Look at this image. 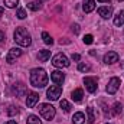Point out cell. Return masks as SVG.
<instances>
[{
  "label": "cell",
  "mask_w": 124,
  "mask_h": 124,
  "mask_svg": "<svg viewBox=\"0 0 124 124\" xmlns=\"http://www.w3.org/2000/svg\"><path fill=\"white\" fill-rule=\"evenodd\" d=\"M31 84L35 88H43L48 84V74L43 68H35L31 71Z\"/></svg>",
  "instance_id": "obj_1"
},
{
  "label": "cell",
  "mask_w": 124,
  "mask_h": 124,
  "mask_svg": "<svg viewBox=\"0 0 124 124\" xmlns=\"http://www.w3.org/2000/svg\"><path fill=\"white\" fill-rule=\"evenodd\" d=\"M13 38H15V42L17 45H20V46H29L32 43V38H31V35H29V32L26 31L25 28H22V26L16 28Z\"/></svg>",
  "instance_id": "obj_2"
},
{
  "label": "cell",
  "mask_w": 124,
  "mask_h": 124,
  "mask_svg": "<svg viewBox=\"0 0 124 124\" xmlns=\"http://www.w3.org/2000/svg\"><path fill=\"white\" fill-rule=\"evenodd\" d=\"M39 113H40V116H42L45 120H48V121L54 120V118H55V114H56L55 107L51 105V104H40V105H39Z\"/></svg>",
  "instance_id": "obj_3"
},
{
  "label": "cell",
  "mask_w": 124,
  "mask_h": 124,
  "mask_svg": "<svg viewBox=\"0 0 124 124\" xmlns=\"http://www.w3.org/2000/svg\"><path fill=\"white\" fill-rule=\"evenodd\" d=\"M62 94V88L61 85H51V88H48V91H46V97L51 100V101H56V100H59V97H61Z\"/></svg>",
  "instance_id": "obj_4"
},
{
  "label": "cell",
  "mask_w": 124,
  "mask_h": 124,
  "mask_svg": "<svg viewBox=\"0 0 124 124\" xmlns=\"http://www.w3.org/2000/svg\"><path fill=\"white\" fill-rule=\"evenodd\" d=\"M52 65L56 68H66V66H69V59L63 54H58L52 58Z\"/></svg>",
  "instance_id": "obj_5"
},
{
  "label": "cell",
  "mask_w": 124,
  "mask_h": 124,
  "mask_svg": "<svg viewBox=\"0 0 124 124\" xmlns=\"http://www.w3.org/2000/svg\"><path fill=\"white\" fill-rule=\"evenodd\" d=\"M120 85H121V81H120V78H117V77H113L110 81H108V84H107V93L108 94H116L118 91V88H120Z\"/></svg>",
  "instance_id": "obj_6"
},
{
  "label": "cell",
  "mask_w": 124,
  "mask_h": 124,
  "mask_svg": "<svg viewBox=\"0 0 124 124\" xmlns=\"http://www.w3.org/2000/svg\"><path fill=\"white\" fill-rule=\"evenodd\" d=\"M22 54H23V52H22V49H20V48H12V49L9 51L7 56H6L7 63H13L17 58H20V56H22Z\"/></svg>",
  "instance_id": "obj_7"
},
{
  "label": "cell",
  "mask_w": 124,
  "mask_h": 124,
  "mask_svg": "<svg viewBox=\"0 0 124 124\" xmlns=\"http://www.w3.org/2000/svg\"><path fill=\"white\" fill-rule=\"evenodd\" d=\"M84 84H85L87 91L91 93V94H94L97 91V88H98V85H97V78H94V77H87V78H84Z\"/></svg>",
  "instance_id": "obj_8"
},
{
  "label": "cell",
  "mask_w": 124,
  "mask_h": 124,
  "mask_svg": "<svg viewBox=\"0 0 124 124\" xmlns=\"http://www.w3.org/2000/svg\"><path fill=\"white\" fill-rule=\"evenodd\" d=\"M38 101H39V94H36L35 91H29L28 98H26V105L29 108H32V107H35L38 104Z\"/></svg>",
  "instance_id": "obj_9"
},
{
  "label": "cell",
  "mask_w": 124,
  "mask_h": 124,
  "mask_svg": "<svg viewBox=\"0 0 124 124\" xmlns=\"http://www.w3.org/2000/svg\"><path fill=\"white\" fill-rule=\"evenodd\" d=\"M113 7L111 6H102V7H98V15L102 17V19H110L113 16Z\"/></svg>",
  "instance_id": "obj_10"
},
{
  "label": "cell",
  "mask_w": 124,
  "mask_h": 124,
  "mask_svg": "<svg viewBox=\"0 0 124 124\" xmlns=\"http://www.w3.org/2000/svg\"><path fill=\"white\" fill-rule=\"evenodd\" d=\"M104 63H107V65H111V63H116V62H118V54L117 52H108V54H105L104 55Z\"/></svg>",
  "instance_id": "obj_11"
},
{
  "label": "cell",
  "mask_w": 124,
  "mask_h": 124,
  "mask_svg": "<svg viewBox=\"0 0 124 124\" xmlns=\"http://www.w3.org/2000/svg\"><path fill=\"white\" fill-rule=\"evenodd\" d=\"M51 79L56 85H61L62 82H63V79H65V75L62 74L61 71H54V72H51Z\"/></svg>",
  "instance_id": "obj_12"
},
{
  "label": "cell",
  "mask_w": 124,
  "mask_h": 124,
  "mask_svg": "<svg viewBox=\"0 0 124 124\" xmlns=\"http://www.w3.org/2000/svg\"><path fill=\"white\" fill-rule=\"evenodd\" d=\"M12 91L16 94V95H23V94L26 93V87L22 82H17V84H13L12 85Z\"/></svg>",
  "instance_id": "obj_13"
},
{
  "label": "cell",
  "mask_w": 124,
  "mask_h": 124,
  "mask_svg": "<svg viewBox=\"0 0 124 124\" xmlns=\"http://www.w3.org/2000/svg\"><path fill=\"white\" fill-rule=\"evenodd\" d=\"M82 9L85 13H90L95 9V0H85L84 4H82Z\"/></svg>",
  "instance_id": "obj_14"
},
{
  "label": "cell",
  "mask_w": 124,
  "mask_h": 124,
  "mask_svg": "<svg viewBox=\"0 0 124 124\" xmlns=\"http://www.w3.org/2000/svg\"><path fill=\"white\" fill-rule=\"evenodd\" d=\"M82 97H84V91H82L81 88L74 90V91H72V94H71V98H72L75 102H79V101L82 100Z\"/></svg>",
  "instance_id": "obj_15"
},
{
  "label": "cell",
  "mask_w": 124,
  "mask_h": 124,
  "mask_svg": "<svg viewBox=\"0 0 124 124\" xmlns=\"http://www.w3.org/2000/svg\"><path fill=\"white\" fill-rule=\"evenodd\" d=\"M49 58H51V51H48V49L39 51V54H38V59H39L40 62H46Z\"/></svg>",
  "instance_id": "obj_16"
},
{
  "label": "cell",
  "mask_w": 124,
  "mask_h": 124,
  "mask_svg": "<svg viewBox=\"0 0 124 124\" xmlns=\"http://www.w3.org/2000/svg\"><path fill=\"white\" fill-rule=\"evenodd\" d=\"M72 123L74 124H84L85 123V116L84 113H75L72 117Z\"/></svg>",
  "instance_id": "obj_17"
},
{
  "label": "cell",
  "mask_w": 124,
  "mask_h": 124,
  "mask_svg": "<svg viewBox=\"0 0 124 124\" xmlns=\"http://www.w3.org/2000/svg\"><path fill=\"white\" fill-rule=\"evenodd\" d=\"M114 25H116V26H123L124 25V10H121V12L114 17Z\"/></svg>",
  "instance_id": "obj_18"
},
{
  "label": "cell",
  "mask_w": 124,
  "mask_h": 124,
  "mask_svg": "<svg viewBox=\"0 0 124 124\" xmlns=\"http://www.w3.org/2000/svg\"><path fill=\"white\" fill-rule=\"evenodd\" d=\"M87 116H88V124H94V121H95V114H94V108L93 107H88L87 108Z\"/></svg>",
  "instance_id": "obj_19"
},
{
  "label": "cell",
  "mask_w": 124,
  "mask_h": 124,
  "mask_svg": "<svg viewBox=\"0 0 124 124\" xmlns=\"http://www.w3.org/2000/svg\"><path fill=\"white\" fill-rule=\"evenodd\" d=\"M26 124H42V121L39 120V117H38V116L31 114V116L28 117V120H26Z\"/></svg>",
  "instance_id": "obj_20"
},
{
  "label": "cell",
  "mask_w": 124,
  "mask_h": 124,
  "mask_svg": "<svg viewBox=\"0 0 124 124\" xmlns=\"http://www.w3.org/2000/svg\"><path fill=\"white\" fill-rule=\"evenodd\" d=\"M4 6L9 7V9H15L17 4H19V0H3Z\"/></svg>",
  "instance_id": "obj_21"
},
{
  "label": "cell",
  "mask_w": 124,
  "mask_h": 124,
  "mask_svg": "<svg viewBox=\"0 0 124 124\" xmlns=\"http://www.w3.org/2000/svg\"><path fill=\"white\" fill-rule=\"evenodd\" d=\"M42 39H43V42H45L46 45H52V43H54V39L51 38V35H49L48 32H43V33H42Z\"/></svg>",
  "instance_id": "obj_22"
},
{
  "label": "cell",
  "mask_w": 124,
  "mask_h": 124,
  "mask_svg": "<svg viewBox=\"0 0 124 124\" xmlns=\"http://www.w3.org/2000/svg\"><path fill=\"white\" fill-rule=\"evenodd\" d=\"M28 7L33 12H36L40 9V1H31V3H28Z\"/></svg>",
  "instance_id": "obj_23"
},
{
  "label": "cell",
  "mask_w": 124,
  "mask_h": 124,
  "mask_svg": "<svg viewBox=\"0 0 124 124\" xmlns=\"http://www.w3.org/2000/svg\"><path fill=\"white\" fill-rule=\"evenodd\" d=\"M16 114H19V110H17V107H15V105H10L9 108H7V116H16Z\"/></svg>",
  "instance_id": "obj_24"
},
{
  "label": "cell",
  "mask_w": 124,
  "mask_h": 124,
  "mask_svg": "<svg viewBox=\"0 0 124 124\" xmlns=\"http://www.w3.org/2000/svg\"><path fill=\"white\" fill-rule=\"evenodd\" d=\"M61 108L65 111V113H68V111L71 110V105H69V102H68L66 100H62L61 101Z\"/></svg>",
  "instance_id": "obj_25"
},
{
  "label": "cell",
  "mask_w": 124,
  "mask_h": 124,
  "mask_svg": "<svg viewBox=\"0 0 124 124\" xmlns=\"http://www.w3.org/2000/svg\"><path fill=\"white\" fill-rule=\"evenodd\" d=\"M91 69V66L88 65V63H79L78 65V71H81V72H87V71H90Z\"/></svg>",
  "instance_id": "obj_26"
},
{
  "label": "cell",
  "mask_w": 124,
  "mask_h": 124,
  "mask_svg": "<svg viewBox=\"0 0 124 124\" xmlns=\"http://www.w3.org/2000/svg\"><path fill=\"white\" fill-rule=\"evenodd\" d=\"M16 16H17V19H25L28 15H26V12H25L23 9H17V12H16Z\"/></svg>",
  "instance_id": "obj_27"
},
{
  "label": "cell",
  "mask_w": 124,
  "mask_h": 124,
  "mask_svg": "<svg viewBox=\"0 0 124 124\" xmlns=\"http://www.w3.org/2000/svg\"><path fill=\"white\" fill-rule=\"evenodd\" d=\"M121 111H123V105L120 102H116L114 104V113L116 114H121Z\"/></svg>",
  "instance_id": "obj_28"
},
{
  "label": "cell",
  "mask_w": 124,
  "mask_h": 124,
  "mask_svg": "<svg viewBox=\"0 0 124 124\" xmlns=\"http://www.w3.org/2000/svg\"><path fill=\"white\" fill-rule=\"evenodd\" d=\"M93 40H94L93 35H85V36H84V43H87V45H91V43H93Z\"/></svg>",
  "instance_id": "obj_29"
},
{
  "label": "cell",
  "mask_w": 124,
  "mask_h": 124,
  "mask_svg": "<svg viewBox=\"0 0 124 124\" xmlns=\"http://www.w3.org/2000/svg\"><path fill=\"white\" fill-rule=\"evenodd\" d=\"M72 32L74 33H79V26L75 23V25H72Z\"/></svg>",
  "instance_id": "obj_30"
},
{
  "label": "cell",
  "mask_w": 124,
  "mask_h": 124,
  "mask_svg": "<svg viewBox=\"0 0 124 124\" xmlns=\"http://www.w3.org/2000/svg\"><path fill=\"white\" fill-rule=\"evenodd\" d=\"M72 59H74V61H79V59H81V56H79L78 54H74V55H72Z\"/></svg>",
  "instance_id": "obj_31"
},
{
  "label": "cell",
  "mask_w": 124,
  "mask_h": 124,
  "mask_svg": "<svg viewBox=\"0 0 124 124\" xmlns=\"http://www.w3.org/2000/svg\"><path fill=\"white\" fill-rule=\"evenodd\" d=\"M3 39H4V33H3V32L0 31V42H1Z\"/></svg>",
  "instance_id": "obj_32"
},
{
  "label": "cell",
  "mask_w": 124,
  "mask_h": 124,
  "mask_svg": "<svg viewBox=\"0 0 124 124\" xmlns=\"http://www.w3.org/2000/svg\"><path fill=\"white\" fill-rule=\"evenodd\" d=\"M100 3H111V0H98Z\"/></svg>",
  "instance_id": "obj_33"
},
{
  "label": "cell",
  "mask_w": 124,
  "mask_h": 124,
  "mask_svg": "<svg viewBox=\"0 0 124 124\" xmlns=\"http://www.w3.org/2000/svg\"><path fill=\"white\" fill-rule=\"evenodd\" d=\"M6 124H17V123H16L15 120H9V121H7V123H6Z\"/></svg>",
  "instance_id": "obj_34"
},
{
  "label": "cell",
  "mask_w": 124,
  "mask_h": 124,
  "mask_svg": "<svg viewBox=\"0 0 124 124\" xmlns=\"http://www.w3.org/2000/svg\"><path fill=\"white\" fill-rule=\"evenodd\" d=\"M1 16H3V7L0 6V19H1Z\"/></svg>",
  "instance_id": "obj_35"
},
{
  "label": "cell",
  "mask_w": 124,
  "mask_h": 124,
  "mask_svg": "<svg viewBox=\"0 0 124 124\" xmlns=\"http://www.w3.org/2000/svg\"><path fill=\"white\" fill-rule=\"evenodd\" d=\"M118 1H123V0H118Z\"/></svg>",
  "instance_id": "obj_36"
},
{
  "label": "cell",
  "mask_w": 124,
  "mask_h": 124,
  "mask_svg": "<svg viewBox=\"0 0 124 124\" xmlns=\"http://www.w3.org/2000/svg\"><path fill=\"white\" fill-rule=\"evenodd\" d=\"M107 124H111V123H107Z\"/></svg>",
  "instance_id": "obj_37"
}]
</instances>
